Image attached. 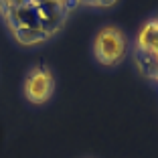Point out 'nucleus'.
I'll use <instances>...</instances> for the list:
<instances>
[{
	"label": "nucleus",
	"instance_id": "39448f33",
	"mask_svg": "<svg viewBox=\"0 0 158 158\" xmlns=\"http://www.w3.org/2000/svg\"><path fill=\"white\" fill-rule=\"evenodd\" d=\"M120 0H77L79 6H85V8H91V10H107V8H114Z\"/></svg>",
	"mask_w": 158,
	"mask_h": 158
},
{
	"label": "nucleus",
	"instance_id": "423d86ee",
	"mask_svg": "<svg viewBox=\"0 0 158 158\" xmlns=\"http://www.w3.org/2000/svg\"><path fill=\"white\" fill-rule=\"evenodd\" d=\"M156 85H158V83H156Z\"/></svg>",
	"mask_w": 158,
	"mask_h": 158
},
{
	"label": "nucleus",
	"instance_id": "20e7f679",
	"mask_svg": "<svg viewBox=\"0 0 158 158\" xmlns=\"http://www.w3.org/2000/svg\"><path fill=\"white\" fill-rule=\"evenodd\" d=\"M55 89H57L55 73L45 63H35L33 67H28L23 77V83H20V93H23L24 102L35 107L47 106L55 95Z\"/></svg>",
	"mask_w": 158,
	"mask_h": 158
},
{
	"label": "nucleus",
	"instance_id": "7ed1b4c3",
	"mask_svg": "<svg viewBox=\"0 0 158 158\" xmlns=\"http://www.w3.org/2000/svg\"><path fill=\"white\" fill-rule=\"evenodd\" d=\"M132 61L138 73L150 83H158V12L138 27L132 41Z\"/></svg>",
	"mask_w": 158,
	"mask_h": 158
},
{
	"label": "nucleus",
	"instance_id": "f257e3e1",
	"mask_svg": "<svg viewBox=\"0 0 158 158\" xmlns=\"http://www.w3.org/2000/svg\"><path fill=\"white\" fill-rule=\"evenodd\" d=\"M79 8L77 0H0V24L20 49L57 39Z\"/></svg>",
	"mask_w": 158,
	"mask_h": 158
},
{
	"label": "nucleus",
	"instance_id": "f03ea898",
	"mask_svg": "<svg viewBox=\"0 0 158 158\" xmlns=\"http://www.w3.org/2000/svg\"><path fill=\"white\" fill-rule=\"evenodd\" d=\"M132 51V41L124 28L118 24H103L91 39V57L95 65L103 69H116L128 59Z\"/></svg>",
	"mask_w": 158,
	"mask_h": 158
}]
</instances>
